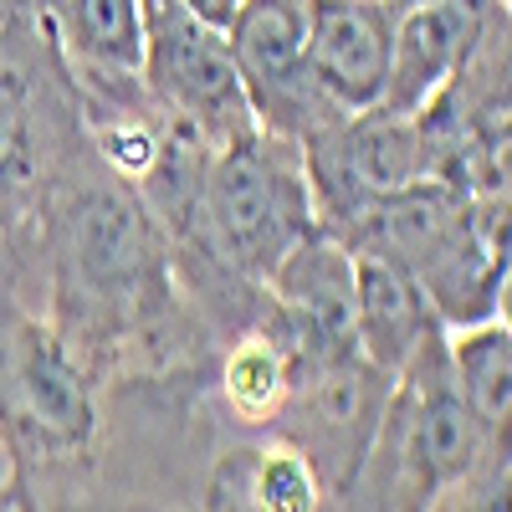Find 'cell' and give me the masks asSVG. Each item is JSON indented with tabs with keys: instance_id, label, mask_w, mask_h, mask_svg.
Returning <instances> with one entry per match:
<instances>
[{
	"instance_id": "9c48e42d",
	"label": "cell",
	"mask_w": 512,
	"mask_h": 512,
	"mask_svg": "<svg viewBox=\"0 0 512 512\" xmlns=\"http://www.w3.org/2000/svg\"><path fill=\"white\" fill-rule=\"evenodd\" d=\"M11 384V400L21 410V425L57 451H82L98 431L93 410V384L77 364L72 338L47 328V323H21L6 344V364H0Z\"/></svg>"
},
{
	"instance_id": "8992f818",
	"label": "cell",
	"mask_w": 512,
	"mask_h": 512,
	"mask_svg": "<svg viewBox=\"0 0 512 512\" xmlns=\"http://www.w3.org/2000/svg\"><path fill=\"white\" fill-rule=\"evenodd\" d=\"M272 287V328L292 344L297 364L359 354L354 328V246L313 226L297 241L282 267L267 277Z\"/></svg>"
},
{
	"instance_id": "3957f363",
	"label": "cell",
	"mask_w": 512,
	"mask_h": 512,
	"mask_svg": "<svg viewBox=\"0 0 512 512\" xmlns=\"http://www.w3.org/2000/svg\"><path fill=\"white\" fill-rule=\"evenodd\" d=\"M62 303H77V323H103V333H128L164 313V251L149 210L118 190H77L52 226Z\"/></svg>"
},
{
	"instance_id": "30bf717a",
	"label": "cell",
	"mask_w": 512,
	"mask_h": 512,
	"mask_svg": "<svg viewBox=\"0 0 512 512\" xmlns=\"http://www.w3.org/2000/svg\"><path fill=\"white\" fill-rule=\"evenodd\" d=\"M47 47L72 62L88 93L144 88V6L139 0H21Z\"/></svg>"
},
{
	"instance_id": "8fae6325",
	"label": "cell",
	"mask_w": 512,
	"mask_h": 512,
	"mask_svg": "<svg viewBox=\"0 0 512 512\" xmlns=\"http://www.w3.org/2000/svg\"><path fill=\"white\" fill-rule=\"evenodd\" d=\"M354 328L359 354L384 374H400L436 333H446L425 287L400 262L364 246H354Z\"/></svg>"
},
{
	"instance_id": "7c38bea8",
	"label": "cell",
	"mask_w": 512,
	"mask_h": 512,
	"mask_svg": "<svg viewBox=\"0 0 512 512\" xmlns=\"http://www.w3.org/2000/svg\"><path fill=\"white\" fill-rule=\"evenodd\" d=\"M446 359L456 374V390L482 431L492 477L512 472V333L497 318L456 323L446 328Z\"/></svg>"
},
{
	"instance_id": "ac0fdd59",
	"label": "cell",
	"mask_w": 512,
	"mask_h": 512,
	"mask_svg": "<svg viewBox=\"0 0 512 512\" xmlns=\"http://www.w3.org/2000/svg\"><path fill=\"white\" fill-rule=\"evenodd\" d=\"M487 11H497V16H507V21H512V0H487Z\"/></svg>"
},
{
	"instance_id": "277c9868",
	"label": "cell",
	"mask_w": 512,
	"mask_h": 512,
	"mask_svg": "<svg viewBox=\"0 0 512 512\" xmlns=\"http://www.w3.org/2000/svg\"><path fill=\"white\" fill-rule=\"evenodd\" d=\"M139 6H144V93H154V103L169 118L200 134L210 149L262 128L251 113L226 31L195 26L159 0H139Z\"/></svg>"
},
{
	"instance_id": "52a82bcc",
	"label": "cell",
	"mask_w": 512,
	"mask_h": 512,
	"mask_svg": "<svg viewBox=\"0 0 512 512\" xmlns=\"http://www.w3.org/2000/svg\"><path fill=\"white\" fill-rule=\"evenodd\" d=\"M395 0H308V77L333 118L384 103L390 88Z\"/></svg>"
},
{
	"instance_id": "e0dca14e",
	"label": "cell",
	"mask_w": 512,
	"mask_h": 512,
	"mask_svg": "<svg viewBox=\"0 0 512 512\" xmlns=\"http://www.w3.org/2000/svg\"><path fill=\"white\" fill-rule=\"evenodd\" d=\"M492 318L512 333V226L502 236V262H497V287H492Z\"/></svg>"
},
{
	"instance_id": "d6986e66",
	"label": "cell",
	"mask_w": 512,
	"mask_h": 512,
	"mask_svg": "<svg viewBox=\"0 0 512 512\" xmlns=\"http://www.w3.org/2000/svg\"><path fill=\"white\" fill-rule=\"evenodd\" d=\"M11 11H16V0H0V26L11 21Z\"/></svg>"
},
{
	"instance_id": "5b68a950",
	"label": "cell",
	"mask_w": 512,
	"mask_h": 512,
	"mask_svg": "<svg viewBox=\"0 0 512 512\" xmlns=\"http://www.w3.org/2000/svg\"><path fill=\"white\" fill-rule=\"evenodd\" d=\"M231 57L241 67L251 113L262 128L282 139L308 144L318 128L338 123L328 103L318 98L308 77V0H241V11L226 31Z\"/></svg>"
},
{
	"instance_id": "7a4b0ae2",
	"label": "cell",
	"mask_w": 512,
	"mask_h": 512,
	"mask_svg": "<svg viewBox=\"0 0 512 512\" xmlns=\"http://www.w3.org/2000/svg\"><path fill=\"white\" fill-rule=\"evenodd\" d=\"M180 200L195 216V246L221 256L246 282H267L282 256L318 226L303 144L272 128L205 149L195 180L185 175Z\"/></svg>"
},
{
	"instance_id": "9a60e30c",
	"label": "cell",
	"mask_w": 512,
	"mask_h": 512,
	"mask_svg": "<svg viewBox=\"0 0 512 512\" xmlns=\"http://www.w3.org/2000/svg\"><path fill=\"white\" fill-rule=\"evenodd\" d=\"M292 384H297V354L277 328L241 333L221 364V395L231 415L246 425H277V415L292 400Z\"/></svg>"
},
{
	"instance_id": "4fadbf2b",
	"label": "cell",
	"mask_w": 512,
	"mask_h": 512,
	"mask_svg": "<svg viewBox=\"0 0 512 512\" xmlns=\"http://www.w3.org/2000/svg\"><path fill=\"white\" fill-rule=\"evenodd\" d=\"M323 477L292 441L246 446L216 461V477L205 487V507H267V512H313L323 507Z\"/></svg>"
},
{
	"instance_id": "5bb4252c",
	"label": "cell",
	"mask_w": 512,
	"mask_h": 512,
	"mask_svg": "<svg viewBox=\"0 0 512 512\" xmlns=\"http://www.w3.org/2000/svg\"><path fill=\"white\" fill-rule=\"evenodd\" d=\"M41 180V77L0 26V221L26 210Z\"/></svg>"
},
{
	"instance_id": "ba28073f",
	"label": "cell",
	"mask_w": 512,
	"mask_h": 512,
	"mask_svg": "<svg viewBox=\"0 0 512 512\" xmlns=\"http://www.w3.org/2000/svg\"><path fill=\"white\" fill-rule=\"evenodd\" d=\"M487 0H395V41H390V88L379 108L425 113L441 103L466 62L477 57L487 26Z\"/></svg>"
},
{
	"instance_id": "6da1fadb",
	"label": "cell",
	"mask_w": 512,
	"mask_h": 512,
	"mask_svg": "<svg viewBox=\"0 0 512 512\" xmlns=\"http://www.w3.org/2000/svg\"><path fill=\"white\" fill-rule=\"evenodd\" d=\"M482 431L466 410L436 333L400 374L359 477L338 502L349 507H482L492 487Z\"/></svg>"
},
{
	"instance_id": "2e32d148",
	"label": "cell",
	"mask_w": 512,
	"mask_h": 512,
	"mask_svg": "<svg viewBox=\"0 0 512 512\" xmlns=\"http://www.w3.org/2000/svg\"><path fill=\"white\" fill-rule=\"evenodd\" d=\"M159 6L180 11V16H185V21H195V26L231 31V21H236V11H241V0H159Z\"/></svg>"
}]
</instances>
